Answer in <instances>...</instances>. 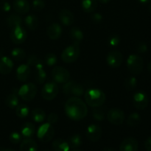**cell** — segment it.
<instances>
[{"mask_svg": "<svg viewBox=\"0 0 151 151\" xmlns=\"http://www.w3.org/2000/svg\"><path fill=\"white\" fill-rule=\"evenodd\" d=\"M13 7L15 11L19 14H26L30 8L29 3L27 0H14Z\"/></svg>", "mask_w": 151, "mask_h": 151, "instance_id": "obj_20", "label": "cell"}, {"mask_svg": "<svg viewBox=\"0 0 151 151\" xmlns=\"http://www.w3.org/2000/svg\"><path fill=\"white\" fill-rule=\"evenodd\" d=\"M51 74L53 81L56 83L64 84L69 81L70 78V73L69 71L62 66H55L53 68Z\"/></svg>", "mask_w": 151, "mask_h": 151, "instance_id": "obj_9", "label": "cell"}, {"mask_svg": "<svg viewBox=\"0 0 151 151\" xmlns=\"http://www.w3.org/2000/svg\"><path fill=\"white\" fill-rule=\"evenodd\" d=\"M52 148L54 151H69V143L63 139H57L52 142Z\"/></svg>", "mask_w": 151, "mask_h": 151, "instance_id": "obj_27", "label": "cell"}, {"mask_svg": "<svg viewBox=\"0 0 151 151\" xmlns=\"http://www.w3.org/2000/svg\"><path fill=\"white\" fill-rule=\"evenodd\" d=\"M35 132V127L32 122H25L21 129V134L24 139L32 138Z\"/></svg>", "mask_w": 151, "mask_h": 151, "instance_id": "obj_23", "label": "cell"}, {"mask_svg": "<svg viewBox=\"0 0 151 151\" xmlns=\"http://www.w3.org/2000/svg\"><path fill=\"white\" fill-rule=\"evenodd\" d=\"M141 4H147V3L151 2V0H138Z\"/></svg>", "mask_w": 151, "mask_h": 151, "instance_id": "obj_48", "label": "cell"}, {"mask_svg": "<svg viewBox=\"0 0 151 151\" xmlns=\"http://www.w3.org/2000/svg\"><path fill=\"white\" fill-rule=\"evenodd\" d=\"M147 70H148L149 73L151 74V61L147 64Z\"/></svg>", "mask_w": 151, "mask_h": 151, "instance_id": "obj_50", "label": "cell"}, {"mask_svg": "<svg viewBox=\"0 0 151 151\" xmlns=\"http://www.w3.org/2000/svg\"><path fill=\"white\" fill-rule=\"evenodd\" d=\"M41 62L43 61L35 55H32L29 56V58L27 59V64L29 65V66H35Z\"/></svg>", "mask_w": 151, "mask_h": 151, "instance_id": "obj_41", "label": "cell"}, {"mask_svg": "<svg viewBox=\"0 0 151 151\" xmlns=\"http://www.w3.org/2000/svg\"><path fill=\"white\" fill-rule=\"evenodd\" d=\"M32 5L33 10L36 12H39L44 10L46 4L44 0H33Z\"/></svg>", "mask_w": 151, "mask_h": 151, "instance_id": "obj_40", "label": "cell"}, {"mask_svg": "<svg viewBox=\"0 0 151 151\" xmlns=\"http://www.w3.org/2000/svg\"><path fill=\"white\" fill-rule=\"evenodd\" d=\"M103 151H116L115 150L114 147H106V148H104L103 150Z\"/></svg>", "mask_w": 151, "mask_h": 151, "instance_id": "obj_47", "label": "cell"}, {"mask_svg": "<svg viewBox=\"0 0 151 151\" xmlns=\"http://www.w3.org/2000/svg\"><path fill=\"white\" fill-rule=\"evenodd\" d=\"M22 19L16 14H11L7 18V24L10 29L22 26Z\"/></svg>", "mask_w": 151, "mask_h": 151, "instance_id": "obj_28", "label": "cell"}, {"mask_svg": "<svg viewBox=\"0 0 151 151\" xmlns=\"http://www.w3.org/2000/svg\"><path fill=\"white\" fill-rule=\"evenodd\" d=\"M55 134V129L52 125L49 122L40 125L37 131V137L41 142H49L51 141Z\"/></svg>", "mask_w": 151, "mask_h": 151, "instance_id": "obj_6", "label": "cell"}, {"mask_svg": "<svg viewBox=\"0 0 151 151\" xmlns=\"http://www.w3.org/2000/svg\"><path fill=\"white\" fill-rule=\"evenodd\" d=\"M10 37L12 42L15 44H21L26 41L27 33L24 28L22 27V26H19L11 29Z\"/></svg>", "mask_w": 151, "mask_h": 151, "instance_id": "obj_13", "label": "cell"}, {"mask_svg": "<svg viewBox=\"0 0 151 151\" xmlns=\"http://www.w3.org/2000/svg\"><path fill=\"white\" fill-rule=\"evenodd\" d=\"M139 143L134 137L125 138L119 146V151H138Z\"/></svg>", "mask_w": 151, "mask_h": 151, "instance_id": "obj_15", "label": "cell"}, {"mask_svg": "<svg viewBox=\"0 0 151 151\" xmlns=\"http://www.w3.org/2000/svg\"><path fill=\"white\" fill-rule=\"evenodd\" d=\"M58 121V115L55 113H51L47 116V122L51 125H54Z\"/></svg>", "mask_w": 151, "mask_h": 151, "instance_id": "obj_43", "label": "cell"}, {"mask_svg": "<svg viewBox=\"0 0 151 151\" xmlns=\"http://www.w3.org/2000/svg\"><path fill=\"white\" fill-rule=\"evenodd\" d=\"M20 151H38V144L31 138L24 139L21 142Z\"/></svg>", "mask_w": 151, "mask_h": 151, "instance_id": "obj_21", "label": "cell"}, {"mask_svg": "<svg viewBox=\"0 0 151 151\" xmlns=\"http://www.w3.org/2000/svg\"><path fill=\"white\" fill-rule=\"evenodd\" d=\"M85 101L87 105L92 108L102 106L106 102V94L102 90L98 88H90L85 93Z\"/></svg>", "mask_w": 151, "mask_h": 151, "instance_id": "obj_2", "label": "cell"}, {"mask_svg": "<svg viewBox=\"0 0 151 151\" xmlns=\"http://www.w3.org/2000/svg\"><path fill=\"white\" fill-rule=\"evenodd\" d=\"M58 18L60 22L65 26H70L75 22L74 14L67 9H63L60 10L58 14Z\"/></svg>", "mask_w": 151, "mask_h": 151, "instance_id": "obj_19", "label": "cell"}, {"mask_svg": "<svg viewBox=\"0 0 151 151\" xmlns=\"http://www.w3.org/2000/svg\"><path fill=\"white\" fill-rule=\"evenodd\" d=\"M29 113V109L26 104H19L16 108V114L21 119L26 118Z\"/></svg>", "mask_w": 151, "mask_h": 151, "instance_id": "obj_32", "label": "cell"}, {"mask_svg": "<svg viewBox=\"0 0 151 151\" xmlns=\"http://www.w3.org/2000/svg\"><path fill=\"white\" fill-rule=\"evenodd\" d=\"M63 91L66 95L81 97L84 94V88L81 83L76 81H67L63 86Z\"/></svg>", "mask_w": 151, "mask_h": 151, "instance_id": "obj_7", "label": "cell"}, {"mask_svg": "<svg viewBox=\"0 0 151 151\" xmlns=\"http://www.w3.org/2000/svg\"><path fill=\"white\" fill-rule=\"evenodd\" d=\"M13 62L7 56H2L0 58V73L1 75H8L13 69Z\"/></svg>", "mask_w": 151, "mask_h": 151, "instance_id": "obj_18", "label": "cell"}, {"mask_svg": "<svg viewBox=\"0 0 151 151\" xmlns=\"http://www.w3.org/2000/svg\"><path fill=\"white\" fill-rule=\"evenodd\" d=\"M123 61V55L117 50H113L109 52L106 57V62L110 67L113 69L119 68Z\"/></svg>", "mask_w": 151, "mask_h": 151, "instance_id": "obj_12", "label": "cell"}, {"mask_svg": "<svg viewBox=\"0 0 151 151\" xmlns=\"http://www.w3.org/2000/svg\"><path fill=\"white\" fill-rule=\"evenodd\" d=\"M71 151H81V150H78V149H73V150H71Z\"/></svg>", "mask_w": 151, "mask_h": 151, "instance_id": "obj_52", "label": "cell"}, {"mask_svg": "<svg viewBox=\"0 0 151 151\" xmlns=\"http://www.w3.org/2000/svg\"><path fill=\"white\" fill-rule=\"evenodd\" d=\"M110 1L111 0H97V1L102 3V4H107V3H109Z\"/></svg>", "mask_w": 151, "mask_h": 151, "instance_id": "obj_49", "label": "cell"}, {"mask_svg": "<svg viewBox=\"0 0 151 151\" xmlns=\"http://www.w3.org/2000/svg\"><path fill=\"white\" fill-rule=\"evenodd\" d=\"M137 51L139 53H145L147 51V46L145 43L139 42L137 45Z\"/></svg>", "mask_w": 151, "mask_h": 151, "instance_id": "obj_44", "label": "cell"}, {"mask_svg": "<svg viewBox=\"0 0 151 151\" xmlns=\"http://www.w3.org/2000/svg\"><path fill=\"white\" fill-rule=\"evenodd\" d=\"M9 139H10V141L13 144H19V143H20L22 141V136L20 133L14 131V132H12L10 134Z\"/></svg>", "mask_w": 151, "mask_h": 151, "instance_id": "obj_39", "label": "cell"}, {"mask_svg": "<svg viewBox=\"0 0 151 151\" xmlns=\"http://www.w3.org/2000/svg\"><path fill=\"white\" fill-rule=\"evenodd\" d=\"M80 55H81V48L79 44L73 43L63 50L60 58L64 63H72L76 61L79 58Z\"/></svg>", "mask_w": 151, "mask_h": 151, "instance_id": "obj_3", "label": "cell"}, {"mask_svg": "<svg viewBox=\"0 0 151 151\" xmlns=\"http://www.w3.org/2000/svg\"><path fill=\"white\" fill-rule=\"evenodd\" d=\"M64 109L68 117L74 121L84 119L88 114L86 104L78 97L69 98L65 103Z\"/></svg>", "mask_w": 151, "mask_h": 151, "instance_id": "obj_1", "label": "cell"}, {"mask_svg": "<svg viewBox=\"0 0 151 151\" xmlns=\"http://www.w3.org/2000/svg\"><path fill=\"white\" fill-rule=\"evenodd\" d=\"M125 88L128 91H133L137 86V79L134 76L128 77L124 82Z\"/></svg>", "mask_w": 151, "mask_h": 151, "instance_id": "obj_36", "label": "cell"}, {"mask_svg": "<svg viewBox=\"0 0 151 151\" xmlns=\"http://www.w3.org/2000/svg\"><path fill=\"white\" fill-rule=\"evenodd\" d=\"M43 151H50V150H43Z\"/></svg>", "mask_w": 151, "mask_h": 151, "instance_id": "obj_54", "label": "cell"}, {"mask_svg": "<svg viewBox=\"0 0 151 151\" xmlns=\"http://www.w3.org/2000/svg\"><path fill=\"white\" fill-rule=\"evenodd\" d=\"M140 122H141V116L137 112L131 114L127 119V124L131 127L137 126Z\"/></svg>", "mask_w": 151, "mask_h": 151, "instance_id": "obj_34", "label": "cell"}, {"mask_svg": "<svg viewBox=\"0 0 151 151\" xmlns=\"http://www.w3.org/2000/svg\"><path fill=\"white\" fill-rule=\"evenodd\" d=\"M1 151H15V150L11 148H5V149H2Z\"/></svg>", "mask_w": 151, "mask_h": 151, "instance_id": "obj_51", "label": "cell"}, {"mask_svg": "<svg viewBox=\"0 0 151 151\" xmlns=\"http://www.w3.org/2000/svg\"><path fill=\"white\" fill-rule=\"evenodd\" d=\"M45 63L49 66H53L58 63V58L53 53H48L46 55L45 58H44Z\"/></svg>", "mask_w": 151, "mask_h": 151, "instance_id": "obj_37", "label": "cell"}, {"mask_svg": "<svg viewBox=\"0 0 151 151\" xmlns=\"http://www.w3.org/2000/svg\"><path fill=\"white\" fill-rule=\"evenodd\" d=\"M38 88L33 83H27L20 87L18 91V95L24 101H31L36 96Z\"/></svg>", "mask_w": 151, "mask_h": 151, "instance_id": "obj_5", "label": "cell"}, {"mask_svg": "<svg viewBox=\"0 0 151 151\" xmlns=\"http://www.w3.org/2000/svg\"><path fill=\"white\" fill-rule=\"evenodd\" d=\"M24 24L29 30H35L39 25V21L35 15H28L24 19Z\"/></svg>", "mask_w": 151, "mask_h": 151, "instance_id": "obj_26", "label": "cell"}, {"mask_svg": "<svg viewBox=\"0 0 151 151\" xmlns=\"http://www.w3.org/2000/svg\"><path fill=\"white\" fill-rule=\"evenodd\" d=\"M149 103L148 96L145 91H138L133 96V103L136 109L144 110L147 107Z\"/></svg>", "mask_w": 151, "mask_h": 151, "instance_id": "obj_11", "label": "cell"}, {"mask_svg": "<svg viewBox=\"0 0 151 151\" xmlns=\"http://www.w3.org/2000/svg\"><path fill=\"white\" fill-rule=\"evenodd\" d=\"M91 19L94 23L95 24H100L103 22V17L102 14L99 13H94L91 16Z\"/></svg>", "mask_w": 151, "mask_h": 151, "instance_id": "obj_42", "label": "cell"}, {"mask_svg": "<svg viewBox=\"0 0 151 151\" xmlns=\"http://www.w3.org/2000/svg\"><path fill=\"white\" fill-rule=\"evenodd\" d=\"M69 36L73 41V43L80 44L84 38V35L83 31L78 27H73L69 30Z\"/></svg>", "mask_w": 151, "mask_h": 151, "instance_id": "obj_22", "label": "cell"}, {"mask_svg": "<svg viewBox=\"0 0 151 151\" xmlns=\"http://www.w3.org/2000/svg\"><path fill=\"white\" fill-rule=\"evenodd\" d=\"M97 107V108H94L92 111V116L96 121H103L106 118V111H105V109L103 108H100Z\"/></svg>", "mask_w": 151, "mask_h": 151, "instance_id": "obj_35", "label": "cell"}, {"mask_svg": "<svg viewBox=\"0 0 151 151\" xmlns=\"http://www.w3.org/2000/svg\"><path fill=\"white\" fill-rule=\"evenodd\" d=\"M31 116H32V119H33L34 122H37V123H41L45 120L46 113L43 109L36 108L32 111Z\"/></svg>", "mask_w": 151, "mask_h": 151, "instance_id": "obj_29", "label": "cell"}, {"mask_svg": "<svg viewBox=\"0 0 151 151\" xmlns=\"http://www.w3.org/2000/svg\"><path fill=\"white\" fill-rule=\"evenodd\" d=\"M5 104L10 109H16L18 105L19 104V95L15 93L9 94L5 100Z\"/></svg>", "mask_w": 151, "mask_h": 151, "instance_id": "obj_31", "label": "cell"}, {"mask_svg": "<svg viewBox=\"0 0 151 151\" xmlns=\"http://www.w3.org/2000/svg\"><path fill=\"white\" fill-rule=\"evenodd\" d=\"M127 67L128 71L133 75H139L142 72L144 67L143 59L138 55H130L127 59Z\"/></svg>", "mask_w": 151, "mask_h": 151, "instance_id": "obj_4", "label": "cell"}, {"mask_svg": "<svg viewBox=\"0 0 151 151\" xmlns=\"http://www.w3.org/2000/svg\"><path fill=\"white\" fill-rule=\"evenodd\" d=\"M145 147L147 151H151V137H148L145 142Z\"/></svg>", "mask_w": 151, "mask_h": 151, "instance_id": "obj_46", "label": "cell"}, {"mask_svg": "<svg viewBox=\"0 0 151 151\" xmlns=\"http://www.w3.org/2000/svg\"><path fill=\"white\" fill-rule=\"evenodd\" d=\"M0 8L4 12H9L11 9V5L7 1H1L0 2Z\"/></svg>", "mask_w": 151, "mask_h": 151, "instance_id": "obj_45", "label": "cell"}, {"mask_svg": "<svg viewBox=\"0 0 151 151\" xmlns=\"http://www.w3.org/2000/svg\"><path fill=\"white\" fill-rule=\"evenodd\" d=\"M11 57L16 61H21L26 58V52L22 48L16 47L11 51Z\"/></svg>", "mask_w": 151, "mask_h": 151, "instance_id": "obj_33", "label": "cell"}, {"mask_svg": "<svg viewBox=\"0 0 151 151\" xmlns=\"http://www.w3.org/2000/svg\"><path fill=\"white\" fill-rule=\"evenodd\" d=\"M67 142L71 148L77 149L82 144V137L78 134H73L70 137H69Z\"/></svg>", "mask_w": 151, "mask_h": 151, "instance_id": "obj_30", "label": "cell"}, {"mask_svg": "<svg viewBox=\"0 0 151 151\" xmlns=\"http://www.w3.org/2000/svg\"><path fill=\"white\" fill-rule=\"evenodd\" d=\"M103 134L102 128L97 124H91L86 129V137L88 140L93 142L99 141Z\"/></svg>", "mask_w": 151, "mask_h": 151, "instance_id": "obj_14", "label": "cell"}, {"mask_svg": "<svg viewBox=\"0 0 151 151\" xmlns=\"http://www.w3.org/2000/svg\"><path fill=\"white\" fill-rule=\"evenodd\" d=\"M98 3L97 0H82L81 8L83 12L87 13H93L97 9Z\"/></svg>", "mask_w": 151, "mask_h": 151, "instance_id": "obj_25", "label": "cell"}, {"mask_svg": "<svg viewBox=\"0 0 151 151\" xmlns=\"http://www.w3.org/2000/svg\"><path fill=\"white\" fill-rule=\"evenodd\" d=\"M120 43V38L117 34H112L108 38V44L110 47H117Z\"/></svg>", "mask_w": 151, "mask_h": 151, "instance_id": "obj_38", "label": "cell"}, {"mask_svg": "<svg viewBox=\"0 0 151 151\" xmlns=\"http://www.w3.org/2000/svg\"><path fill=\"white\" fill-rule=\"evenodd\" d=\"M58 86L55 81L46 83L41 89V96L46 100H52L58 94Z\"/></svg>", "mask_w": 151, "mask_h": 151, "instance_id": "obj_8", "label": "cell"}, {"mask_svg": "<svg viewBox=\"0 0 151 151\" xmlns=\"http://www.w3.org/2000/svg\"><path fill=\"white\" fill-rule=\"evenodd\" d=\"M149 11H150V13H151V4L150 5V7H149Z\"/></svg>", "mask_w": 151, "mask_h": 151, "instance_id": "obj_53", "label": "cell"}, {"mask_svg": "<svg viewBox=\"0 0 151 151\" xmlns=\"http://www.w3.org/2000/svg\"><path fill=\"white\" fill-rule=\"evenodd\" d=\"M16 78L20 82H26L29 78L31 70L30 66L27 63L21 64L16 69Z\"/></svg>", "mask_w": 151, "mask_h": 151, "instance_id": "obj_16", "label": "cell"}, {"mask_svg": "<svg viewBox=\"0 0 151 151\" xmlns=\"http://www.w3.org/2000/svg\"><path fill=\"white\" fill-rule=\"evenodd\" d=\"M36 69V75H35V80L37 83L39 84H42L45 82L47 79V72L44 70V63L41 62L35 66Z\"/></svg>", "mask_w": 151, "mask_h": 151, "instance_id": "obj_24", "label": "cell"}, {"mask_svg": "<svg viewBox=\"0 0 151 151\" xmlns=\"http://www.w3.org/2000/svg\"><path fill=\"white\" fill-rule=\"evenodd\" d=\"M63 32L62 27L58 23H52L47 27V33L51 40H58L60 38Z\"/></svg>", "mask_w": 151, "mask_h": 151, "instance_id": "obj_17", "label": "cell"}, {"mask_svg": "<svg viewBox=\"0 0 151 151\" xmlns=\"http://www.w3.org/2000/svg\"><path fill=\"white\" fill-rule=\"evenodd\" d=\"M106 117L110 123L114 125H120L124 122L125 115L123 111L121 109L113 108L108 111Z\"/></svg>", "mask_w": 151, "mask_h": 151, "instance_id": "obj_10", "label": "cell"}]
</instances>
